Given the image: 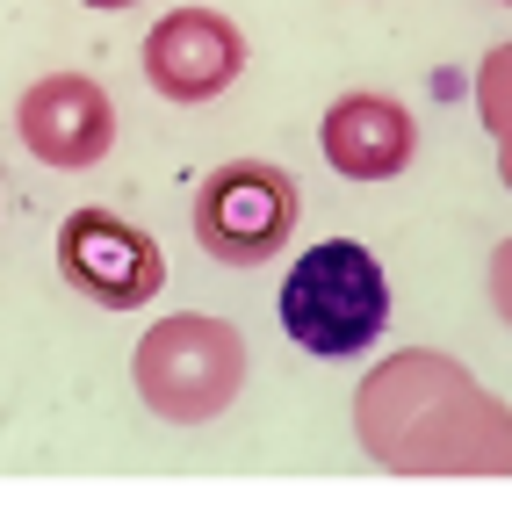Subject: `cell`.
I'll return each mask as SVG.
<instances>
[{
  "label": "cell",
  "instance_id": "obj_1",
  "mask_svg": "<svg viewBox=\"0 0 512 505\" xmlns=\"http://www.w3.org/2000/svg\"><path fill=\"white\" fill-rule=\"evenodd\" d=\"M354 441L390 477H512V404L455 354L404 347L361 376Z\"/></svg>",
  "mask_w": 512,
  "mask_h": 505
},
{
  "label": "cell",
  "instance_id": "obj_2",
  "mask_svg": "<svg viewBox=\"0 0 512 505\" xmlns=\"http://www.w3.org/2000/svg\"><path fill=\"white\" fill-rule=\"evenodd\" d=\"M253 347L231 318L210 311H174L145 325V340L130 347V383H138V404L166 426H210L224 419L238 390H246Z\"/></svg>",
  "mask_w": 512,
  "mask_h": 505
},
{
  "label": "cell",
  "instance_id": "obj_3",
  "mask_svg": "<svg viewBox=\"0 0 512 505\" xmlns=\"http://www.w3.org/2000/svg\"><path fill=\"white\" fill-rule=\"evenodd\" d=\"M275 311H282V332L311 361H354L390 325V275L361 239H318L289 260Z\"/></svg>",
  "mask_w": 512,
  "mask_h": 505
},
{
  "label": "cell",
  "instance_id": "obj_4",
  "mask_svg": "<svg viewBox=\"0 0 512 505\" xmlns=\"http://www.w3.org/2000/svg\"><path fill=\"white\" fill-rule=\"evenodd\" d=\"M296 217H303V188L275 159H224L217 174H202L188 210L195 246L217 267H267L296 239Z\"/></svg>",
  "mask_w": 512,
  "mask_h": 505
},
{
  "label": "cell",
  "instance_id": "obj_5",
  "mask_svg": "<svg viewBox=\"0 0 512 505\" xmlns=\"http://www.w3.org/2000/svg\"><path fill=\"white\" fill-rule=\"evenodd\" d=\"M58 275L101 311H145L166 289V253L116 210H73L58 224Z\"/></svg>",
  "mask_w": 512,
  "mask_h": 505
},
{
  "label": "cell",
  "instance_id": "obj_6",
  "mask_svg": "<svg viewBox=\"0 0 512 505\" xmlns=\"http://www.w3.org/2000/svg\"><path fill=\"white\" fill-rule=\"evenodd\" d=\"M15 138L37 166L87 174L116 152V101L94 73H44L15 101Z\"/></svg>",
  "mask_w": 512,
  "mask_h": 505
},
{
  "label": "cell",
  "instance_id": "obj_7",
  "mask_svg": "<svg viewBox=\"0 0 512 505\" xmlns=\"http://www.w3.org/2000/svg\"><path fill=\"white\" fill-rule=\"evenodd\" d=\"M246 73V29L217 8H174L145 29V87L174 109L217 101Z\"/></svg>",
  "mask_w": 512,
  "mask_h": 505
},
{
  "label": "cell",
  "instance_id": "obj_8",
  "mask_svg": "<svg viewBox=\"0 0 512 505\" xmlns=\"http://www.w3.org/2000/svg\"><path fill=\"white\" fill-rule=\"evenodd\" d=\"M318 152L339 181H397L419 152V116L404 109L397 94H375V87H354L339 94L325 123H318Z\"/></svg>",
  "mask_w": 512,
  "mask_h": 505
},
{
  "label": "cell",
  "instance_id": "obj_9",
  "mask_svg": "<svg viewBox=\"0 0 512 505\" xmlns=\"http://www.w3.org/2000/svg\"><path fill=\"white\" fill-rule=\"evenodd\" d=\"M476 123L491 130L498 145V181L512 188V37L484 51V65H476Z\"/></svg>",
  "mask_w": 512,
  "mask_h": 505
},
{
  "label": "cell",
  "instance_id": "obj_10",
  "mask_svg": "<svg viewBox=\"0 0 512 505\" xmlns=\"http://www.w3.org/2000/svg\"><path fill=\"white\" fill-rule=\"evenodd\" d=\"M484 282H491V311H498V325L512 332V239L491 246V275H484Z\"/></svg>",
  "mask_w": 512,
  "mask_h": 505
},
{
  "label": "cell",
  "instance_id": "obj_11",
  "mask_svg": "<svg viewBox=\"0 0 512 505\" xmlns=\"http://www.w3.org/2000/svg\"><path fill=\"white\" fill-rule=\"evenodd\" d=\"M80 8H101V15H116V8H138V0H80Z\"/></svg>",
  "mask_w": 512,
  "mask_h": 505
},
{
  "label": "cell",
  "instance_id": "obj_12",
  "mask_svg": "<svg viewBox=\"0 0 512 505\" xmlns=\"http://www.w3.org/2000/svg\"><path fill=\"white\" fill-rule=\"evenodd\" d=\"M498 8H512V0H498Z\"/></svg>",
  "mask_w": 512,
  "mask_h": 505
}]
</instances>
